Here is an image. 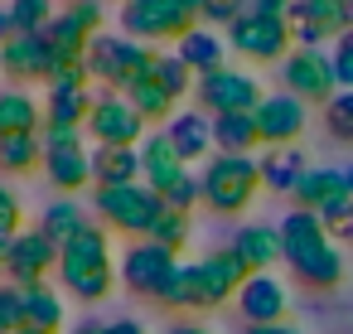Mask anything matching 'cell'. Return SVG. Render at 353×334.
Listing matches in <instances>:
<instances>
[{
  "label": "cell",
  "instance_id": "14",
  "mask_svg": "<svg viewBox=\"0 0 353 334\" xmlns=\"http://www.w3.org/2000/svg\"><path fill=\"white\" fill-rule=\"evenodd\" d=\"M252 276V266L228 247V252H213L203 262H194V281H199V310H213L223 300H232L242 291V281Z\"/></svg>",
  "mask_w": 353,
  "mask_h": 334
},
{
  "label": "cell",
  "instance_id": "49",
  "mask_svg": "<svg viewBox=\"0 0 353 334\" xmlns=\"http://www.w3.org/2000/svg\"><path fill=\"white\" fill-rule=\"evenodd\" d=\"M112 334H150V329H145L141 320H117V324H112Z\"/></svg>",
  "mask_w": 353,
  "mask_h": 334
},
{
  "label": "cell",
  "instance_id": "36",
  "mask_svg": "<svg viewBox=\"0 0 353 334\" xmlns=\"http://www.w3.org/2000/svg\"><path fill=\"white\" fill-rule=\"evenodd\" d=\"M155 78L165 83V92H170L174 102L194 92V73H189V63H184L179 54H160V63H155Z\"/></svg>",
  "mask_w": 353,
  "mask_h": 334
},
{
  "label": "cell",
  "instance_id": "30",
  "mask_svg": "<svg viewBox=\"0 0 353 334\" xmlns=\"http://www.w3.org/2000/svg\"><path fill=\"white\" fill-rule=\"evenodd\" d=\"M83 228H88V213H83V204H73V199L49 204V208H44V218H39V233H44L54 247H68Z\"/></svg>",
  "mask_w": 353,
  "mask_h": 334
},
{
  "label": "cell",
  "instance_id": "1",
  "mask_svg": "<svg viewBox=\"0 0 353 334\" xmlns=\"http://www.w3.org/2000/svg\"><path fill=\"white\" fill-rule=\"evenodd\" d=\"M59 281L63 291H73L78 300H107L112 286H117V266H112V242H107V228L88 223L68 247H59Z\"/></svg>",
  "mask_w": 353,
  "mask_h": 334
},
{
  "label": "cell",
  "instance_id": "42",
  "mask_svg": "<svg viewBox=\"0 0 353 334\" xmlns=\"http://www.w3.org/2000/svg\"><path fill=\"white\" fill-rule=\"evenodd\" d=\"M252 10V0H203V10H199V20H208V25H232V20H242Z\"/></svg>",
  "mask_w": 353,
  "mask_h": 334
},
{
  "label": "cell",
  "instance_id": "41",
  "mask_svg": "<svg viewBox=\"0 0 353 334\" xmlns=\"http://www.w3.org/2000/svg\"><path fill=\"white\" fill-rule=\"evenodd\" d=\"M324 121H329V136L353 141V92H339V97L324 107Z\"/></svg>",
  "mask_w": 353,
  "mask_h": 334
},
{
  "label": "cell",
  "instance_id": "3",
  "mask_svg": "<svg viewBox=\"0 0 353 334\" xmlns=\"http://www.w3.org/2000/svg\"><path fill=\"white\" fill-rule=\"evenodd\" d=\"M261 189V165L252 155H213L203 165V204L213 213H242Z\"/></svg>",
  "mask_w": 353,
  "mask_h": 334
},
{
  "label": "cell",
  "instance_id": "35",
  "mask_svg": "<svg viewBox=\"0 0 353 334\" xmlns=\"http://www.w3.org/2000/svg\"><path fill=\"white\" fill-rule=\"evenodd\" d=\"M10 15H15L20 35H44L59 10H54V0H10Z\"/></svg>",
  "mask_w": 353,
  "mask_h": 334
},
{
  "label": "cell",
  "instance_id": "28",
  "mask_svg": "<svg viewBox=\"0 0 353 334\" xmlns=\"http://www.w3.org/2000/svg\"><path fill=\"white\" fill-rule=\"evenodd\" d=\"M165 131H170L174 150L184 155V165H189V160H199V155L213 146V117H203V112H179Z\"/></svg>",
  "mask_w": 353,
  "mask_h": 334
},
{
  "label": "cell",
  "instance_id": "5",
  "mask_svg": "<svg viewBox=\"0 0 353 334\" xmlns=\"http://www.w3.org/2000/svg\"><path fill=\"white\" fill-rule=\"evenodd\" d=\"M223 39H228V49L237 54V59H252V63H285L290 59V49H295V25L290 20H266V15H242V20H232L228 30H223Z\"/></svg>",
  "mask_w": 353,
  "mask_h": 334
},
{
  "label": "cell",
  "instance_id": "11",
  "mask_svg": "<svg viewBox=\"0 0 353 334\" xmlns=\"http://www.w3.org/2000/svg\"><path fill=\"white\" fill-rule=\"evenodd\" d=\"M174 266H179V257H174L170 247H160V242L141 237V242H136V247H126V257H121V281H126L136 295L160 300L165 281L174 276Z\"/></svg>",
  "mask_w": 353,
  "mask_h": 334
},
{
  "label": "cell",
  "instance_id": "12",
  "mask_svg": "<svg viewBox=\"0 0 353 334\" xmlns=\"http://www.w3.org/2000/svg\"><path fill=\"white\" fill-rule=\"evenodd\" d=\"M290 25H295V49H319L324 39L348 35V0H295L290 6Z\"/></svg>",
  "mask_w": 353,
  "mask_h": 334
},
{
  "label": "cell",
  "instance_id": "22",
  "mask_svg": "<svg viewBox=\"0 0 353 334\" xmlns=\"http://www.w3.org/2000/svg\"><path fill=\"white\" fill-rule=\"evenodd\" d=\"M184 63H189V73H199V78H208V73H218V68H228L223 59H228V39L223 35H213V30H189L184 39H179V49H174Z\"/></svg>",
  "mask_w": 353,
  "mask_h": 334
},
{
  "label": "cell",
  "instance_id": "26",
  "mask_svg": "<svg viewBox=\"0 0 353 334\" xmlns=\"http://www.w3.org/2000/svg\"><path fill=\"white\" fill-rule=\"evenodd\" d=\"M213 146L223 155H252V146H261L256 112H223V117H213Z\"/></svg>",
  "mask_w": 353,
  "mask_h": 334
},
{
  "label": "cell",
  "instance_id": "32",
  "mask_svg": "<svg viewBox=\"0 0 353 334\" xmlns=\"http://www.w3.org/2000/svg\"><path fill=\"white\" fill-rule=\"evenodd\" d=\"M256 165H261V184H266V189H281V194H295L300 175L310 170V165H305V155H300L295 146H290L285 155H276V150H271V155H266V160H256Z\"/></svg>",
  "mask_w": 353,
  "mask_h": 334
},
{
  "label": "cell",
  "instance_id": "6",
  "mask_svg": "<svg viewBox=\"0 0 353 334\" xmlns=\"http://www.w3.org/2000/svg\"><path fill=\"white\" fill-rule=\"evenodd\" d=\"M97 213L107 228L131 233V237H150V228L165 213V199L150 184H117V189H97Z\"/></svg>",
  "mask_w": 353,
  "mask_h": 334
},
{
  "label": "cell",
  "instance_id": "52",
  "mask_svg": "<svg viewBox=\"0 0 353 334\" xmlns=\"http://www.w3.org/2000/svg\"><path fill=\"white\" fill-rule=\"evenodd\" d=\"M343 184H348V194H353V165H348V170H343Z\"/></svg>",
  "mask_w": 353,
  "mask_h": 334
},
{
  "label": "cell",
  "instance_id": "17",
  "mask_svg": "<svg viewBox=\"0 0 353 334\" xmlns=\"http://www.w3.org/2000/svg\"><path fill=\"white\" fill-rule=\"evenodd\" d=\"M237 310L247 324H281L285 320V286L276 271H252L237 291Z\"/></svg>",
  "mask_w": 353,
  "mask_h": 334
},
{
  "label": "cell",
  "instance_id": "46",
  "mask_svg": "<svg viewBox=\"0 0 353 334\" xmlns=\"http://www.w3.org/2000/svg\"><path fill=\"white\" fill-rule=\"evenodd\" d=\"M242 334H300V329H295V324H285V320H281V324H247V329H242Z\"/></svg>",
  "mask_w": 353,
  "mask_h": 334
},
{
  "label": "cell",
  "instance_id": "18",
  "mask_svg": "<svg viewBox=\"0 0 353 334\" xmlns=\"http://www.w3.org/2000/svg\"><path fill=\"white\" fill-rule=\"evenodd\" d=\"M256 131H261L266 146H290V141L305 131V102L290 97V92L261 97V107H256Z\"/></svg>",
  "mask_w": 353,
  "mask_h": 334
},
{
  "label": "cell",
  "instance_id": "37",
  "mask_svg": "<svg viewBox=\"0 0 353 334\" xmlns=\"http://www.w3.org/2000/svg\"><path fill=\"white\" fill-rule=\"evenodd\" d=\"M160 199H165V208H170V213H194V208H199V199H203V175H189V170H184V175L160 194Z\"/></svg>",
  "mask_w": 353,
  "mask_h": 334
},
{
  "label": "cell",
  "instance_id": "4",
  "mask_svg": "<svg viewBox=\"0 0 353 334\" xmlns=\"http://www.w3.org/2000/svg\"><path fill=\"white\" fill-rule=\"evenodd\" d=\"M189 30H199V15L184 0H126L121 6V35L136 44H160V39H184Z\"/></svg>",
  "mask_w": 353,
  "mask_h": 334
},
{
  "label": "cell",
  "instance_id": "40",
  "mask_svg": "<svg viewBox=\"0 0 353 334\" xmlns=\"http://www.w3.org/2000/svg\"><path fill=\"white\" fill-rule=\"evenodd\" d=\"M314 218H319L329 233H348V237H353V194H348V189H343V194H334L329 204H319V208H314Z\"/></svg>",
  "mask_w": 353,
  "mask_h": 334
},
{
  "label": "cell",
  "instance_id": "38",
  "mask_svg": "<svg viewBox=\"0 0 353 334\" xmlns=\"http://www.w3.org/2000/svg\"><path fill=\"white\" fill-rule=\"evenodd\" d=\"M0 334H25V291L0 281Z\"/></svg>",
  "mask_w": 353,
  "mask_h": 334
},
{
  "label": "cell",
  "instance_id": "54",
  "mask_svg": "<svg viewBox=\"0 0 353 334\" xmlns=\"http://www.w3.org/2000/svg\"><path fill=\"white\" fill-rule=\"evenodd\" d=\"M348 20H353V0H348Z\"/></svg>",
  "mask_w": 353,
  "mask_h": 334
},
{
  "label": "cell",
  "instance_id": "13",
  "mask_svg": "<svg viewBox=\"0 0 353 334\" xmlns=\"http://www.w3.org/2000/svg\"><path fill=\"white\" fill-rule=\"evenodd\" d=\"M44 175H49L63 194H78V189L92 179V150L83 146V131L44 136Z\"/></svg>",
  "mask_w": 353,
  "mask_h": 334
},
{
  "label": "cell",
  "instance_id": "10",
  "mask_svg": "<svg viewBox=\"0 0 353 334\" xmlns=\"http://www.w3.org/2000/svg\"><path fill=\"white\" fill-rule=\"evenodd\" d=\"M194 97H199V112L223 117V112H256L266 92L256 88V78H252V73L218 68V73H208V78H199V83H194Z\"/></svg>",
  "mask_w": 353,
  "mask_h": 334
},
{
  "label": "cell",
  "instance_id": "43",
  "mask_svg": "<svg viewBox=\"0 0 353 334\" xmlns=\"http://www.w3.org/2000/svg\"><path fill=\"white\" fill-rule=\"evenodd\" d=\"M334 78H339V92H353V30L334 39Z\"/></svg>",
  "mask_w": 353,
  "mask_h": 334
},
{
  "label": "cell",
  "instance_id": "31",
  "mask_svg": "<svg viewBox=\"0 0 353 334\" xmlns=\"http://www.w3.org/2000/svg\"><path fill=\"white\" fill-rule=\"evenodd\" d=\"M343 189H348V184H343V170H314V165H310V170L300 175V184H295V204L314 213L319 204H329V199L343 194Z\"/></svg>",
  "mask_w": 353,
  "mask_h": 334
},
{
  "label": "cell",
  "instance_id": "47",
  "mask_svg": "<svg viewBox=\"0 0 353 334\" xmlns=\"http://www.w3.org/2000/svg\"><path fill=\"white\" fill-rule=\"evenodd\" d=\"M10 35H20L15 30V15H10V6H0V44H6Z\"/></svg>",
  "mask_w": 353,
  "mask_h": 334
},
{
  "label": "cell",
  "instance_id": "8",
  "mask_svg": "<svg viewBox=\"0 0 353 334\" xmlns=\"http://www.w3.org/2000/svg\"><path fill=\"white\" fill-rule=\"evenodd\" d=\"M88 136L97 146H141L145 141V117L112 88L92 92V112H88Z\"/></svg>",
  "mask_w": 353,
  "mask_h": 334
},
{
  "label": "cell",
  "instance_id": "25",
  "mask_svg": "<svg viewBox=\"0 0 353 334\" xmlns=\"http://www.w3.org/2000/svg\"><path fill=\"white\" fill-rule=\"evenodd\" d=\"M39 126H44V107L25 88L0 92V136H39Z\"/></svg>",
  "mask_w": 353,
  "mask_h": 334
},
{
  "label": "cell",
  "instance_id": "29",
  "mask_svg": "<svg viewBox=\"0 0 353 334\" xmlns=\"http://www.w3.org/2000/svg\"><path fill=\"white\" fill-rule=\"evenodd\" d=\"M121 97H126L145 121H165V117H174V97L165 92V83H160L155 73H145V78H136L131 88H121Z\"/></svg>",
  "mask_w": 353,
  "mask_h": 334
},
{
  "label": "cell",
  "instance_id": "24",
  "mask_svg": "<svg viewBox=\"0 0 353 334\" xmlns=\"http://www.w3.org/2000/svg\"><path fill=\"white\" fill-rule=\"evenodd\" d=\"M232 252H237V257H242L252 271H271V266H276V257H285V247H281V228L247 223V228H237Z\"/></svg>",
  "mask_w": 353,
  "mask_h": 334
},
{
  "label": "cell",
  "instance_id": "20",
  "mask_svg": "<svg viewBox=\"0 0 353 334\" xmlns=\"http://www.w3.org/2000/svg\"><path fill=\"white\" fill-rule=\"evenodd\" d=\"M92 184L97 189L141 184V150L136 146H97L92 150Z\"/></svg>",
  "mask_w": 353,
  "mask_h": 334
},
{
  "label": "cell",
  "instance_id": "53",
  "mask_svg": "<svg viewBox=\"0 0 353 334\" xmlns=\"http://www.w3.org/2000/svg\"><path fill=\"white\" fill-rule=\"evenodd\" d=\"M184 6H189V10H194V15H199V10H203V0H184Z\"/></svg>",
  "mask_w": 353,
  "mask_h": 334
},
{
  "label": "cell",
  "instance_id": "9",
  "mask_svg": "<svg viewBox=\"0 0 353 334\" xmlns=\"http://www.w3.org/2000/svg\"><path fill=\"white\" fill-rule=\"evenodd\" d=\"M285 92L300 102H334L339 97V78H334V59L324 49H290V59L281 63Z\"/></svg>",
  "mask_w": 353,
  "mask_h": 334
},
{
  "label": "cell",
  "instance_id": "33",
  "mask_svg": "<svg viewBox=\"0 0 353 334\" xmlns=\"http://www.w3.org/2000/svg\"><path fill=\"white\" fill-rule=\"evenodd\" d=\"M34 165H44L39 136H0V170L6 175H30Z\"/></svg>",
  "mask_w": 353,
  "mask_h": 334
},
{
  "label": "cell",
  "instance_id": "51",
  "mask_svg": "<svg viewBox=\"0 0 353 334\" xmlns=\"http://www.w3.org/2000/svg\"><path fill=\"white\" fill-rule=\"evenodd\" d=\"M10 242H15V237H0V271H6V257H10Z\"/></svg>",
  "mask_w": 353,
  "mask_h": 334
},
{
  "label": "cell",
  "instance_id": "45",
  "mask_svg": "<svg viewBox=\"0 0 353 334\" xmlns=\"http://www.w3.org/2000/svg\"><path fill=\"white\" fill-rule=\"evenodd\" d=\"M290 6H295V0H252V15H266V20H290Z\"/></svg>",
  "mask_w": 353,
  "mask_h": 334
},
{
  "label": "cell",
  "instance_id": "48",
  "mask_svg": "<svg viewBox=\"0 0 353 334\" xmlns=\"http://www.w3.org/2000/svg\"><path fill=\"white\" fill-rule=\"evenodd\" d=\"M68 334H112V324H102V320H83V324H73Z\"/></svg>",
  "mask_w": 353,
  "mask_h": 334
},
{
  "label": "cell",
  "instance_id": "15",
  "mask_svg": "<svg viewBox=\"0 0 353 334\" xmlns=\"http://www.w3.org/2000/svg\"><path fill=\"white\" fill-rule=\"evenodd\" d=\"M0 68H6L15 83H49L59 73V59H54L44 35H10L0 44Z\"/></svg>",
  "mask_w": 353,
  "mask_h": 334
},
{
  "label": "cell",
  "instance_id": "44",
  "mask_svg": "<svg viewBox=\"0 0 353 334\" xmlns=\"http://www.w3.org/2000/svg\"><path fill=\"white\" fill-rule=\"evenodd\" d=\"M20 218H25V208H20L15 189L0 184V237H20V233H25V228H20Z\"/></svg>",
  "mask_w": 353,
  "mask_h": 334
},
{
  "label": "cell",
  "instance_id": "19",
  "mask_svg": "<svg viewBox=\"0 0 353 334\" xmlns=\"http://www.w3.org/2000/svg\"><path fill=\"white\" fill-rule=\"evenodd\" d=\"M141 150V179L155 189V194H165L189 165H184V155L174 150V141H170V131H145V141L136 146Z\"/></svg>",
  "mask_w": 353,
  "mask_h": 334
},
{
  "label": "cell",
  "instance_id": "34",
  "mask_svg": "<svg viewBox=\"0 0 353 334\" xmlns=\"http://www.w3.org/2000/svg\"><path fill=\"white\" fill-rule=\"evenodd\" d=\"M160 305H170V310H199L194 262H179V266H174V276H170V281H165V291H160Z\"/></svg>",
  "mask_w": 353,
  "mask_h": 334
},
{
  "label": "cell",
  "instance_id": "16",
  "mask_svg": "<svg viewBox=\"0 0 353 334\" xmlns=\"http://www.w3.org/2000/svg\"><path fill=\"white\" fill-rule=\"evenodd\" d=\"M49 271H59V247H54L39 228H25V233L10 242L6 276H10L15 286H34V281H44Z\"/></svg>",
  "mask_w": 353,
  "mask_h": 334
},
{
  "label": "cell",
  "instance_id": "7",
  "mask_svg": "<svg viewBox=\"0 0 353 334\" xmlns=\"http://www.w3.org/2000/svg\"><path fill=\"white\" fill-rule=\"evenodd\" d=\"M102 20H107V15H102V0H68V10L54 15V25L44 30V39H49L59 68L88 59V44L102 35Z\"/></svg>",
  "mask_w": 353,
  "mask_h": 334
},
{
  "label": "cell",
  "instance_id": "50",
  "mask_svg": "<svg viewBox=\"0 0 353 334\" xmlns=\"http://www.w3.org/2000/svg\"><path fill=\"white\" fill-rule=\"evenodd\" d=\"M170 334H213V329H203V324H194V320H179V324H170Z\"/></svg>",
  "mask_w": 353,
  "mask_h": 334
},
{
  "label": "cell",
  "instance_id": "23",
  "mask_svg": "<svg viewBox=\"0 0 353 334\" xmlns=\"http://www.w3.org/2000/svg\"><path fill=\"white\" fill-rule=\"evenodd\" d=\"M324 242H329V228H324L310 208H295V213L281 218V247H285V262H300V257H310V252L324 247Z\"/></svg>",
  "mask_w": 353,
  "mask_h": 334
},
{
  "label": "cell",
  "instance_id": "27",
  "mask_svg": "<svg viewBox=\"0 0 353 334\" xmlns=\"http://www.w3.org/2000/svg\"><path fill=\"white\" fill-rule=\"evenodd\" d=\"M290 271H295L305 286H314V291H334V286L343 281V252H339L334 242H324V247H314L310 257L290 262Z\"/></svg>",
  "mask_w": 353,
  "mask_h": 334
},
{
  "label": "cell",
  "instance_id": "21",
  "mask_svg": "<svg viewBox=\"0 0 353 334\" xmlns=\"http://www.w3.org/2000/svg\"><path fill=\"white\" fill-rule=\"evenodd\" d=\"M25 291V334H59L63 329V295L49 281L20 286Z\"/></svg>",
  "mask_w": 353,
  "mask_h": 334
},
{
  "label": "cell",
  "instance_id": "2",
  "mask_svg": "<svg viewBox=\"0 0 353 334\" xmlns=\"http://www.w3.org/2000/svg\"><path fill=\"white\" fill-rule=\"evenodd\" d=\"M83 63H88L92 83L121 92V88H131L136 78L155 73L160 54L145 49V44H136V39H126V35H97V39L88 44V59H83Z\"/></svg>",
  "mask_w": 353,
  "mask_h": 334
},
{
  "label": "cell",
  "instance_id": "39",
  "mask_svg": "<svg viewBox=\"0 0 353 334\" xmlns=\"http://www.w3.org/2000/svg\"><path fill=\"white\" fill-rule=\"evenodd\" d=\"M150 242H160V247H170V252H184V242H189V213H160V223L150 228Z\"/></svg>",
  "mask_w": 353,
  "mask_h": 334
}]
</instances>
